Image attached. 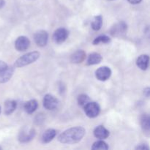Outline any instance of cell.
I'll use <instances>...</instances> for the list:
<instances>
[{
	"mask_svg": "<svg viewBox=\"0 0 150 150\" xmlns=\"http://www.w3.org/2000/svg\"><path fill=\"white\" fill-rule=\"evenodd\" d=\"M86 130L83 127H74L69 128L59 136L58 141L62 144H73L79 143L85 136Z\"/></svg>",
	"mask_w": 150,
	"mask_h": 150,
	"instance_id": "obj_1",
	"label": "cell"
},
{
	"mask_svg": "<svg viewBox=\"0 0 150 150\" xmlns=\"http://www.w3.org/2000/svg\"><path fill=\"white\" fill-rule=\"evenodd\" d=\"M40 54L38 51H32L19 57L15 62V67H22L35 62L39 59Z\"/></svg>",
	"mask_w": 150,
	"mask_h": 150,
	"instance_id": "obj_2",
	"label": "cell"
},
{
	"mask_svg": "<svg viewBox=\"0 0 150 150\" xmlns=\"http://www.w3.org/2000/svg\"><path fill=\"white\" fill-rule=\"evenodd\" d=\"M35 136V130L29 127H24L21 130L18 134V140L21 143H28Z\"/></svg>",
	"mask_w": 150,
	"mask_h": 150,
	"instance_id": "obj_3",
	"label": "cell"
},
{
	"mask_svg": "<svg viewBox=\"0 0 150 150\" xmlns=\"http://www.w3.org/2000/svg\"><path fill=\"white\" fill-rule=\"evenodd\" d=\"M86 115L89 118H95L99 115L100 108L98 103L95 102H89L83 106Z\"/></svg>",
	"mask_w": 150,
	"mask_h": 150,
	"instance_id": "obj_4",
	"label": "cell"
},
{
	"mask_svg": "<svg viewBox=\"0 0 150 150\" xmlns=\"http://www.w3.org/2000/svg\"><path fill=\"white\" fill-rule=\"evenodd\" d=\"M127 31V25L125 21H120L111 27L110 33L113 37H121L125 35Z\"/></svg>",
	"mask_w": 150,
	"mask_h": 150,
	"instance_id": "obj_5",
	"label": "cell"
},
{
	"mask_svg": "<svg viewBox=\"0 0 150 150\" xmlns=\"http://www.w3.org/2000/svg\"><path fill=\"white\" fill-rule=\"evenodd\" d=\"M59 103V102L58 99L54 96H53L52 95L47 94L44 96L43 106L45 109L49 110V111L57 109Z\"/></svg>",
	"mask_w": 150,
	"mask_h": 150,
	"instance_id": "obj_6",
	"label": "cell"
},
{
	"mask_svg": "<svg viewBox=\"0 0 150 150\" xmlns=\"http://www.w3.org/2000/svg\"><path fill=\"white\" fill-rule=\"evenodd\" d=\"M69 32L64 28H59L54 32L53 35V40L57 44H61L64 42L68 38Z\"/></svg>",
	"mask_w": 150,
	"mask_h": 150,
	"instance_id": "obj_7",
	"label": "cell"
},
{
	"mask_svg": "<svg viewBox=\"0 0 150 150\" xmlns=\"http://www.w3.org/2000/svg\"><path fill=\"white\" fill-rule=\"evenodd\" d=\"M111 70L107 66L100 67L95 71V76L97 79L100 81H107L111 76Z\"/></svg>",
	"mask_w": 150,
	"mask_h": 150,
	"instance_id": "obj_8",
	"label": "cell"
},
{
	"mask_svg": "<svg viewBox=\"0 0 150 150\" xmlns=\"http://www.w3.org/2000/svg\"><path fill=\"white\" fill-rule=\"evenodd\" d=\"M35 42L38 46L44 47L46 45L48 40V35L46 31L40 30L35 34L34 36Z\"/></svg>",
	"mask_w": 150,
	"mask_h": 150,
	"instance_id": "obj_9",
	"label": "cell"
},
{
	"mask_svg": "<svg viewBox=\"0 0 150 150\" xmlns=\"http://www.w3.org/2000/svg\"><path fill=\"white\" fill-rule=\"evenodd\" d=\"M30 45V40L25 36H20L15 42V48L18 51H24L29 48Z\"/></svg>",
	"mask_w": 150,
	"mask_h": 150,
	"instance_id": "obj_10",
	"label": "cell"
},
{
	"mask_svg": "<svg viewBox=\"0 0 150 150\" xmlns=\"http://www.w3.org/2000/svg\"><path fill=\"white\" fill-rule=\"evenodd\" d=\"M14 71L15 68L13 66H7V68L0 72V83H3L8 81L13 76Z\"/></svg>",
	"mask_w": 150,
	"mask_h": 150,
	"instance_id": "obj_11",
	"label": "cell"
},
{
	"mask_svg": "<svg viewBox=\"0 0 150 150\" xmlns=\"http://www.w3.org/2000/svg\"><path fill=\"white\" fill-rule=\"evenodd\" d=\"M110 133L104 126L99 125L94 130V136L99 139H105L109 136Z\"/></svg>",
	"mask_w": 150,
	"mask_h": 150,
	"instance_id": "obj_12",
	"label": "cell"
},
{
	"mask_svg": "<svg viewBox=\"0 0 150 150\" xmlns=\"http://www.w3.org/2000/svg\"><path fill=\"white\" fill-rule=\"evenodd\" d=\"M86 58V53L83 50H79L73 54L70 57V62L74 64H79L84 61Z\"/></svg>",
	"mask_w": 150,
	"mask_h": 150,
	"instance_id": "obj_13",
	"label": "cell"
},
{
	"mask_svg": "<svg viewBox=\"0 0 150 150\" xmlns=\"http://www.w3.org/2000/svg\"><path fill=\"white\" fill-rule=\"evenodd\" d=\"M149 57L148 55L146 54L141 55L136 60V65L142 70H147L148 67H149Z\"/></svg>",
	"mask_w": 150,
	"mask_h": 150,
	"instance_id": "obj_14",
	"label": "cell"
},
{
	"mask_svg": "<svg viewBox=\"0 0 150 150\" xmlns=\"http://www.w3.org/2000/svg\"><path fill=\"white\" fill-rule=\"evenodd\" d=\"M57 136V131L54 129H48L42 135L41 140L43 144H48L51 142Z\"/></svg>",
	"mask_w": 150,
	"mask_h": 150,
	"instance_id": "obj_15",
	"label": "cell"
},
{
	"mask_svg": "<svg viewBox=\"0 0 150 150\" xmlns=\"http://www.w3.org/2000/svg\"><path fill=\"white\" fill-rule=\"evenodd\" d=\"M103 60L102 56L98 53H92L89 55L86 61V65H95L101 62Z\"/></svg>",
	"mask_w": 150,
	"mask_h": 150,
	"instance_id": "obj_16",
	"label": "cell"
},
{
	"mask_svg": "<svg viewBox=\"0 0 150 150\" xmlns=\"http://www.w3.org/2000/svg\"><path fill=\"white\" fill-rule=\"evenodd\" d=\"M17 103L13 100H7L4 103V114L6 115H10L16 109Z\"/></svg>",
	"mask_w": 150,
	"mask_h": 150,
	"instance_id": "obj_17",
	"label": "cell"
},
{
	"mask_svg": "<svg viewBox=\"0 0 150 150\" xmlns=\"http://www.w3.org/2000/svg\"><path fill=\"white\" fill-rule=\"evenodd\" d=\"M38 107V103L36 100H30L27 101L26 103L24 104V108L25 111H26L27 114H32V113L35 112L37 110Z\"/></svg>",
	"mask_w": 150,
	"mask_h": 150,
	"instance_id": "obj_18",
	"label": "cell"
},
{
	"mask_svg": "<svg viewBox=\"0 0 150 150\" xmlns=\"http://www.w3.org/2000/svg\"><path fill=\"white\" fill-rule=\"evenodd\" d=\"M150 118L148 114H144L141 117V125L144 133L149 134L150 130Z\"/></svg>",
	"mask_w": 150,
	"mask_h": 150,
	"instance_id": "obj_19",
	"label": "cell"
},
{
	"mask_svg": "<svg viewBox=\"0 0 150 150\" xmlns=\"http://www.w3.org/2000/svg\"><path fill=\"white\" fill-rule=\"evenodd\" d=\"M92 29L95 31H98L101 29L103 26V17L102 16H95L91 23Z\"/></svg>",
	"mask_w": 150,
	"mask_h": 150,
	"instance_id": "obj_20",
	"label": "cell"
},
{
	"mask_svg": "<svg viewBox=\"0 0 150 150\" xmlns=\"http://www.w3.org/2000/svg\"><path fill=\"white\" fill-rule=\"evenodd\" d=\"M108 146L105 142L103 141H98V142H95V143L93 144L92 146V149L94 150H107L108 149Z\"/></svg>",
	"mask_w": 150,
	"mask_h": 150,
	"instance_id": "obj_21",
	"label": "cell"
},
{
	"mask_svg": "<svg viewBox=\"0 0 150 150\" xmlns=\"http://www.w3.org/2000/svg\"><path fill=\"white\" fill-rule=\"evenodd\" d=\"M110 42H111V39H110L109 37H108L107 35H100V36L95 38L92 43H93V45H99L100 43H108Z\"/></svg>",
	"mask_w": 150,
	"mask_h": 150,
	"instance_id": "obj_22",
	"label": "cell"
},
{
	"mask_svg": "<svg viewBox=\"0 0 150 150\" xmlns=\"http://www.w3.org/2000/svg\"><path fill=\"white\" fill-rule=\"evenodd\" d=\"M90 99H89V96L85 94H81L78 98V103L80 106H84L87 103L89 102Z\"/></svg>",
	"mask_w": 150,
	"mask_h": 150,
	"instance_id": "obj_23",
	"label": "cell"
},
{
	"mask_svg": "<svg viewBox=\"0 0 150 150\" xmlns=\"http://www.w3.org/2000/svg\"><path fill=\"white\" fill-rule=\"evenodd\" d=\"M136 149H141V150H145V149H149V146H147L145 144H142L138 145L136 147Z\"/></svg>",
	"mask_w": 150,
	"mask_h": 150,
	"instance_id": "obj_24",
	"label": "cell"
},
{
	"mask_svg": "<svg viewBox=\"0 0 150 150\" xmlns=\"http://www.w3.org/2000/svg\"><path fill=\"white\" fill-rule=\"evenodd\" d=\"M7 67V63L0 60V72L2 71V70H4V69H6Z\"/></svg>",
	"mask_w": 150,
	"mask_h": 150,
	"instance_id": "obj_25",
	"label": "cell"
},
{
	"mask_svg": "<svg viewBox=\"0 0 150 150\" xmlns=\"http://www.w3.org/2000/svg\"><path fill=\"white\" fill-rule=\"evenodd\" d=\"M149 93H150V89L149 87H146V89L144 90V95L146 97V98H149Z\"/></svg>",
	"mask_w": 150,
	"mask_h": 150,
	"instance_id": "obj_26",
	"label": "cell"
},
{
	"mask_svg": "<svg viewBox=\"0 0 150 150\" xmlns=\"http://www.w3.org/2000/svg\"><path fill=\"white\" fill-rule=\"evenodd\" d=\"M130 4H139L142 0H127Z\"/></svg>",
	"mask_w": 150,
	"mask_h": 150,
	"instance_id": "obj_27",
	"label": "cell"
},
{
	"mask_svg": "<svg viewBox=\"0 0 150 150\" xmlns=\"http://www.w3.org/2000/svg\"><path fill=\"white\" fill-rule=\"evenodd\" d=\"M4 4H5L4 0H0V9H1L3 7H4Z\"/></svg>",
	"mask_w": 150,
	"mask_h": 150,
	"instance_id": "obj_28",
	"label": "cell"
},
{
	"mask_svg": "<svg viewBox=\"0 0 150 150\" xmlns=\"http://www.w3.org/2000/svg\"><path fill=\"white\" fill-rule=\"evenodd\" d=\"M0 114H1V107H0Z\"/></svg>",
	"mask_w": 150,
	"mask_h": 150,
	"instance_id": "obj_29",
	"label": "cell"
},
{
	"mask_svg": "<svg viewBox=\"0 0 150 150\" xmlns=\"http://www.w3.org/2000/svg\"><path fill=\"white\" fill-rule=\"evenodd\" d=\"M0 149H1V147H0Z\"/></svg>",
	"mask_w": 150,
	"mask_h": 150,
	"instance_id": "obj_30",
	"label": "cell"
}]
</instances>
